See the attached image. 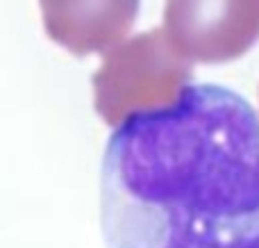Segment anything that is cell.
Returning <instances> with one entry per match:
<instances>
[{
    "instance_id": "6da1fadb",
    "label": "cell",
    "mask_w": 259,
    "mask_h": 248,
    "mask_svg": "<svg viewBox=\"0 0 259 248\" xmlns=\"http://www.w3.org/2000/svg\"><path fill=\"white\" fill-rule=\"evenodd\" d=\"M107 248H259V116L216 85L134 112L100 171Z\"/></svg>"
},
{
    "instance_id": "7a4b0ae2",
    "label": "cell",
    "mask_w": 259,
    "mask_h": 248,
    "mask_svg": "<svg viewBox=\"0 0 259 248\" xmlns=\"http://www.w3.org/2000/svg\"><path fill=\"white\" fill-rule=\"evenodd\" d=\"M193 77V68L178 53L161 27L137 34L107 50L94 73V105L105 123L118 126L134 112L170 105Z\"/></svg>"
},
{
    "instance_id": "3957f363",
    "label": "cell",
    "mask_w": 259,
    "mask_h": 248,
    "mask_svg": "<svg viewBox=\"0 0 259 248\" xmlns=\"http://www.w3.org/2000/svg\"><path fill=\"white\" fill-rule=\"evenodd\" d=\"M164 32L189 62H232L259 41V0H166Z\"/></svg>"
},
{
    "instance_id": "277c9868",
    "label": "cell",
    "mask_w": 259,
    "mask_h": 248,
    "mask_svg": "<svg viewBox=\"0 0 259 248\" xmlns=\"http://www.w3.org/2000/svg\"><path fill=\"white\" fill-rule=\"evenodd\" d=\"M48 39L84 57L118 46L139 14V0H39Z\"/></svg>"
}]
</instances>
